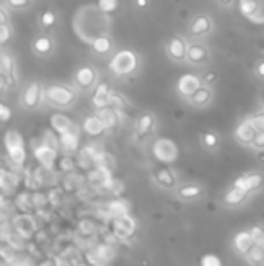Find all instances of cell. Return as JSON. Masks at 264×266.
<instances>
[{"label":"cell","mask_w":264,"mask_h":266,"mask_svg":"<svg viewBox=\"0 0 264 266\" xmlns=\"http://www.w3.org/2000/svg\"><path fill=\"white\" fill-rule=\"evenodd\" d=\"M152 179L157 187H161L163 190H176L179 181H177V176L172 169L169 167H163V169H156L152 172Z\"/></svg>","instance_id":"15"},{"label":"cell","mask_w":264,"mask_h":266,"mask_svg":"<svg viewBox=\"0 0 264 266\" xmlns=\"http://www.w3.org/2000/svg\"><path fill=\"white\" fill-rule=\"evenodd\" d=\"M248 197H250V192H246V190H242V189H239V187L232 185V189L226 190L225 196H222V203H225L226 207H232V209H235V207H241V204L245 203Z\"/></svg>","instance_id":"25"},{"label":"cell","mask_w":264,"mask_h":266,"mask_svg":"<svg viewBox=\"0 0 264 266\" xmlns=\"http://www.w3.org/2000/svg\"><path fill=\"white\" fill-rule=\"evenodd\" d=\"M264 2L260 0H241V13L250 20H255V22H264Z\"/></svg>","instance_id":"20"},{"label":"cell","mask_w":264,"mask_h":266,"mask_svg":"<svg viewBox=\"0 0 264 266\" xmlns=\"http://www.w3.org/2000/svg\"><path fill=\"white\" fill-rule=\"evenodd\" d=\"M257 127L252 124V120L250 118H246V120H242L241 124L235 127V139H237L241 145H246V147H252L253 139H255V134H257Z\"/></svg>","instance_id":"17"},{"label":"cell","mask_w":264,"mask_h":266,"mask_svg":"<svg viewBox=\"0 0 264 266\" xmlns=\"http://www.w3.org/2000/svg\"><path fill=\"white\" fill-rule=\"evenodd\" d=\"M40 266H58V264H56V261H54V262L53 261H47V262H44V264H40Z\"/></svg>","instance_id":"54"},{"label":"cell","mask_w":264,"mask_h":266,"mask_svg":"<svg viewBox=\"0 0 264 266\" xmlns=\"http://www.w3.org/2000/svg\"><path fill=\"white\" fill-rule=\"evenodd\" d=\"M250 120H252V124L257 127V131H264V109L262 111L253 112V114L250 116Z\"/></svg>","instance_id":"38"},{"label":"cell","mask_w":264,"mask_h":266,"mask_svg":"<svg viewBox=\"0 0 264 266\" xmlns=\"http://www.w3.org/2000/svg\"><path fill=\"white\" fill-rule=\"evenodd\" d=\"M8 20H9V16H8V6L2 4V8H0V24L8 22Z\"/></svg>","instance_id":"47"},{"label":"cell","mask_w":264,"mask_h":266,"mask_svg":"<svg viewBox=\"0 0 264 266\" xmlns=\"http://www.w3.org/2000/svg\"><path fill=\"white\" fill-rule=\"evenodd\" d=\"M82 129H84V132L89 136H100L107 131V125L104 124V120L100 118V114L96 112V114H91L85 118L84 124H82Z\"/></svg>","instance_id":"24"},{"label":"cell","mask_w":264,"mask_h":266,"mask_svg":"<svg viewBox=\"0 0 264 266\" xmlns=\"http://www.w3.org/2000/svg\"><path fill=\"white\" fill-rule=\"evenodd\" d=\"M80 145V132H64L60 134V149L67 154L74 152Z\"/></svg>","instance_id":"30"},{"label":"cell","mask_w":264,"mask_h":266,"mask_svg":"<svg viewBox=\"0 0 264 266\" xmlns=\"http://www.w3.org/2000/svg\"><path fill=\"white\" fill-rule=\"evenodd\" d=\"M212 100H214V91L208 84H203L187 101L195 109H205L212 104Z\"/></svg>","instance_id":"19"},{"label":"cell","mask_w":264,"mask_h":266,"mask_svg":"<svg viewBox=\"0 0 264 266\" xmlns=\"http://www.w3.org/2000/svg\"><path fill=\"white\" fill-rule=\"evenodd\" d=\"M203 187L197 185V183H185V185L177 187L176 189V196L179 197L181 201H195L203 196Z\"/></svg>","instance_id":"26"},{"label":"cell","mask_w":264,"mask_h":266,"mask_svg":"<svg viewBox=\"0 0 264 266\" xmlns=\"http://www.w3.org/2000/svg\"><path fill=\"white\" fill-rule=\"evenodd\" d=\"M107 210L112 214L114 217L118 216H125V214H129V203H127L125 199H112L111 203L107 204Z\"/></svg>","instance_id":"32"},{"label":"cell","mask_w":264,"mask_h":266,"mask_svg":"<svg viewBox=\"0 0 264 266\" xmlns=\"http://www.w3.org/2000/svg\"><path fill=\"white\" fill-rule=\"evenodd\" d=\"M0 118H2V121H9V118H11V109L8 107L6 104H0Z\"/></svg>","instance_id":"46"},{"label":"cell","mask_w":264,"mask_h":266,"mask_svg":"<svg viewBox=\"0 0 264 266\" xmlns=\"http://www.w3.org/2000/svg\"><path fill=\"white\" fill-rule=\"evenodd\" d=\"M91 101L96 109H101V107H107L111 105V96H112V89L107 81H98L94 89L91 91Z\"/></svg>","instance_id":"16"},{"label":"cell","mask_w":264,"mask_h":266,"mask_svg":"<svg viewBox=\"0 0 264 266\" xmlns=\"http://www.w3.org/2000/svg\"><path fill=\"white\" fill-rule=\"evenodd\" d=\"M156 127H157V120L156 116L152 112H143L139 116L138 120H136V125H134V139L138 143H143L150 138V136L156 132Z\"/></svg>","instance_id":"11"},{"label":"cell","mask_w":264,"mask_h":266,"mask_svg":"<svg viewBox=\"0 0 264 266\" xmlns=\"http://www.w3.org/2000/svg\"><path fill=\"white\" fill-rule=\"evenodd\" d=\"M109 69L114 76H132L139 69V56L130 49H119L109 60Z\"/></svg>","instance_id":"2"},{"label":"cell","mask_w":264,"mask_h":266,"mask_svg":"<svg viewBox=\"0 0 264 266\" xmlns=\"http://www.w3.org/2000/svg\"><path fill=\"white\" fill-rule=\"evenodd\" d=\"M16 181H18V177H16L15 174H9L8 170H4V172H2V183H4V190H6V192H8L9 185L16 187Z\"/></svg>","instance_id":"40"},{"label":"cell","mask_w":264,"mask_h":266,"mask_svg":"<svg viewBox=\"0 0 264 266\" xmlns=\"http://www.w3.org/2000/svg\"><path fill=\"white\" fill-rule=\"evenodd\" d=\"M210 47L203 42V40H192L188 42V51H187V62L190 66L203 67L207 64H210Z\"/></svg>","instance_id":"6"},{"label":"cell","mask_w":264,"mask_h":266,"mask_svg":"<svg viewBox=\"0 0 264 266\" xmlns=\"http://www.w3.org/2000/svg\"><path fill=\"white\" fill-rule=\"evenodd\" d=\"M252 149L253 151H262L264 149V131H259L255 134V139L252 143Z\"/></svg>","instance_id":"43"},{"label":"cell","mask_w":264,"mask_h":266,"mask_svg":"<svg viewBox=\"0 0 264 266\" xmlns=\"http://www.w3.org/2000/svg\"><path fill=\"white\" fill-rule=\"evenodd\" d=\"M62 167H64L65 170H69V169H73V163H69V158H65L64 163H62Z\"/></svg>","instance_id":"50"},{"label":"cell","mask_w":264,"mask_h":266,"mask_svg":"<svg viewBox=\"0 0 264 266\" xmlns=\"http://www.w3.org/2000/svg\"><path fill=\"white\" fill-rule=\"evenodd\" d=\"M136 230H138V223H136L134 217H130L129 214L114 217V234L118 235L119 239L127 241L130 239V237H134Z\"/></svg>","instance_id":"13"},{"label":"cell","mask_w":264,"mask_h":266,"mask_svg":"<svg viewBox=\"0 0 264 266\" xmlns=\"http://www.w3.org/2000/svg\"><path fill=\"white\" fill-rule=\"evenodd\" d=\"M98 254H100L98 257L104 261V259H111L112 255H114V252H112L111 247H100V248H98Z\"/></svg>","instance_id":"44"},{"label":"cell","mask_w":264,"mask_h":266,"mask_svg":"<svg viewBox=\"0 0 264 266\" xmlns=\"http://www.w3.org/2000/svg\"><path fill=\"white\" fill-rule=\"evenodd\" d=\"M250 232H252L255 243L264 244V228L262 227H252V228H250Z\"/></svg>","instance_id":"41"},{"label":"cell","mask_w":264,"mask_h":266,"mask_svg":"<svg viewBox=\"0 0 264 266\" xmlns=\"http://www.w3.org/2000/svg\"><path fill=\"white\" fill-rule=\"evenodd\" d=\"M245 259L250 266H264V244L253 243L252 248L245 254Z\"/></svg>","instance_id":"31"},{"label":"cell","mask_w":264,"mask_h":266,"mask_svg":"<svg viewBox=\"0 0 264 266\" xmlns=\"http://www.w3.org/2000/svg\"><path fill=\"white\" fill-rule=\"evenodd\" d=\"M201 85H203V80H201L197 74H183V76L177 80L176 91L183 100H188Z\"/></svg>","instance_id":"14"},{"label":"cell","mask_w":264,"mask_h":266,"mask_svg":"<svg viewBox=\"0 0 264 266\" xmlns=\"http://www.w3.org/2000/svg\"><path fill=\"white\" fill-rule=\"evenodd\" d=\"M91 49L92 53L96 54V56H111V54H114V40L111 38L109 35H101L98 36V38L94 40V42H91Z\"/></svg>","instance_id":"23"},{"label":"cell","mask_w":264,"mask_h":266,"mask_svg":"<svg viewBox=\"0 0 264 266\" xmlns=\"http://www.w3.org/2000/svg\"><path fill=\"white\" fill-rule=\"evenodd\" d=\"M46 101L53 107H71L76 101V91L64 84L49 85L46 87Z\"/></svg>","instance_id":"3"},{"label":"cell","mask_w":264,"mask_h":266,"mask_svg":"<svg viewBox=\"0 0 264 266\" xmlns=\"http://www.w3.org/2000/svg\"><path fill=\"white\" fill-rule=\"evenodd\" d=\"M11 266H33L29 259H13Z\"/></svg>","instance_id":"48"},{"label":"cell","mask_w":264,"mask_h":266,"mask_svg":"<svg viewBox=\"0 0 264 266\" xmlns=\"http://www.w3.org/2000/svg\"><path fill=\"white\" fill-rule=\"evenodd\" d=\"M74 29L84 42L91 44L98 36L107 35L109 15L100 9V6H85L74 16Z\"/></svg>","instance_id":"1"},{"label":"cell","mask_w":264,"mask_h":266,"mask_svg":"<svg viewBox=\"0 0 264 266\" xmlns=\"http://www.w3.org/2000/svg\"><path fill=\"white\" fill-rule=\"evenodd\" d=\"M6 149H8L9 159L13 161V165L20 167L26 161V149H24L22 136L16 131H13V129L6 134Z\"/></svg>","instance_id":"10"},{"label":"cell","mask_w":264,"mask_h":266,"mask_svg":"<svg viewBox=\"0 0 264 266\" xmlns=\"http://www.w3.org/2000/svg\"><path fill=\"white\" fill-rule=\"evenodd\" d=\"M257 152H259V154H257V158H259V161H260V163H264V149H262V151H257Z\"/></svg>","instance_id":"52"},{"label":"cell","mask_w":264,"mask_h":266,"mask_svg":"<svg viewBox=\"0 0 264 266\" xmlns=\"http://www.w3.org/2000/svg\"><path fill=\"white\" fill-rule=\"evenodd\" d=\"M9 38H11V26H9V22L0 24V44H8Z\"/></svg>","instance_id":"39"},{"label":"cell","mask_w":264,"mask_h":266,"mask_svg":"<svg viewBox=\"0 0 264 266\" xmlns=\"http://www.w3.org/2000/svg\"><path fill=\"white\" fill-rule=\"evenodd\" d=\"M262 109H264V96H262Z\"/></svg>","instance_id":"56"},{"label":"cell","mask_w":264,"mask_h":266,"mask_svg":"<svg viewBox=\"0 0 264 266\" xmlns=\"http://www.w3.org/2000/svg\"><path fill=\"white\" fill-rule=\"evenodd\" d=\"M0 84L4 93L9 91V87L16 85V62L6 51H2L0 54Z\"/></svg>","instance_id":"8"},{"label":"cell","mask_w":264,"mask_h":266,"mask_svg":"<svg viewBox=\"0 0 264 266\" xmlns=\"http://www.w3.org/2000/svg\"><path fill=\"white\" fill-rule=\"evenodd\" d=\"M214 31V20L208 13H197L188 22V35L194 40H203Z\"/></svg>","instance_id":"5"},{"label":"cell","mask_w":264,"mask_h":266,"mask_svg":"<svg viewBox=\"0 0 264 266\" xmlns=\"http://www.w3.org/2000/svg\"><path fill=\"white\" fill-rule=\"evenodd\" d=\"M98 6H100V9L104 13L111 15V13H114L119 8V0H98Z\"/></svg>","instance_id":"35"},{"label":"cell","mask_w":264,"mask_h":266,"mask_svg":"<svg viewBox=\"0 0 264 266\" xmlns=\"http://www.w3.org/2000/svg\"><path fill=\"white\" fill-rule=\"evenodd\" d=\"M253 243H255V239H253V235H252V232H250V230L237 232V234H235V237H234L235 252H239V254H242V255H245L246 252L252 248Z\"/></svg>","instance_id":"29"},{"label":"cell","mask_w":264,"mask_h":266,"mask_svg":"<svg viewBox=\"0 0 264 266\" xmlns=\"http://www.w3.org/2000/svg\"><path fill=\"white\" fill-rule=\"evenodd\" d=\"M31 2H33V0H4V4L8 6L9 9H15V11L29 8Z\"/></svg>","instance_id":"37"},{"label":"cell","mask_w":264,"mask_h":266,"mask_svg":"<svg viewBox=\"0 0 264 266\" xmlns=\"http://www.w3.org/2000/svg\"><path fill=\"white\" fill-rule=\"evenodd\" d=\"M51 125H53V129L58 134H64V132H80V127L74 121H71L65 114H53L51 116Z\"/></svg>","instance_id":"27"},{"label":"cell","mask_w":264,"mask_h":266,"mask_svg":"<svg viewBox=\"0 0 264 266\" xmlns=\"http://www.w3.org/2000/svg\"><path fill=\"white\" fill-rule=\"evenodd\" d=\"M207 81H215V76H212V73H208V76H207Z\"/></svg>","instance_id":"55"},{"label":"cell","mask_w":264,"mask_h":266,"mask_svg":"<svg viewBox=\"0 0 264 266\" xmlns=\"http://www.w3.org/2000/svg\"><path fill=\"white\" fill-rule=\"evenodd\" d=\"M111 105H112V107H116V109H119V111H121V109L127 105V101L121 98V94H118V93H114V91H112V96H111Z\"/></svg>","instance_id":"42"},{"label":"cell","mask_w":264,"mask_h":266,"mask_svg":"<svg viewBox=\"0 0 264 266\" xmlns=\"http://www.w3.org/2000/svg\"><path fill=\"white\" fill-rule=\"evenodd\" d=\"M152 154L161 163H174L177 159V154H179V149L172 139L157 138L152 143Z\"/></svg>","instance_id":"7"},{"label":"cell","mask_w":264,"mask_h":266,"mask_svg":"<svg viewBox=\"0 0 264 266\" xmlns=\"http://www.w3.org/2000/svg\"><path fill=\"white\" fill-rule=\"evenodd\" d=\"M187 51H188V42L183 38V36L176 35L165 44V53L167 56L172 60V62H187Z\"/></svg>","instance_id":"12"},{"label":"cell","mask_w":264,"mask_h":266,"mask_svg":"<svg viewBox=\"0 0 264 266\" xmlns=\"http://www.w3.org/2000/svg\"><path fill=\"white\" fill-rule=\"evenodd\" d=\"M215 2H217L221 8H232V6H234V0H215Z\"/></svg>","instance_id":"49"},{"label":"cell","mask_w":264,"mask_h":266,"mask_svg":"<svg viewBox=\"0 0 264 266\" xmlns=\"http://www.w3.org/2000/svg\"><path fill=\"white\" fill-rule=\"evenodd\" d=\"M253 73H255V76L259 78V80L264 81V58L255 64V67H253Z\"/></svg>","instance_id":"45"},{"label":"cell","mask_w":264,"mask_h":266,"mask_svg":"<svg viewBox=\"0 0 264 266\" xmlns=\"http://www.w3.org/2000/svg\"><path fill=\"white\" fill-rule=\"evenodd\" d=\"M100 81V74L92 66H84L74 73L73 76V85L78 91H92Z\"/></svg>","instance_id":"9"},{"label":"cell","mask_w":264,"mask_h":266,"mask_svg":"<svg viewBox=\"0 0 264 266\" xmlns=\"http://www.w3.org/2000/svg\"><path fill=\"white\" fill-rule=\"evenodd\" d=\"M264 183V176L259 172H248V174H242L239 176L237 179L234 181V187H239V189L246 190V192H255L257 189H260Z\"/></svg>","instance_id":"18"},{"label":"cell","mask_w":264,"mask_h":266,"mask_svg":"<svg viewBox=\"0 0 264 266\" xmlns=\"http://www.w3.org/2000/svg\"><path fill=\"white\" fill-rule=\"evenodd\" d=\"M98 114H100V118L104 120V124L107 125V131L109 129L118 127L119 120H121V111L116 109V107H112V105H107V107L98 109Z\"/></svg>","instance_id":"28"},{"label":"cell","mask_w":264,"mask_h":266,"mask_svg":"<svg viewBox=\"0 0 264 266\" xmlns=\"http://www.w3.org/2000/svg\"><path fill=\"white\" fill-rule=\"evenodd\" d=\"M147 4H149V0H136V6H138V8H145Z\"/></svg>","instance_id":"51"},{"label":"cell","mask_w":264,"mask_h":266,"mask_svg":"<svg viewBox=\"0 0 264 266\" xmlns=\"http://www.w3.org/2000/svg\"><path fill=\"white\" fill-rule=\"evenodd\" d=\"M201 143H203L205 149H208V151H214V149H217V147H219V136L215 134V132L208 131V132H205V134L201 136Z\"/></svg>","instance_id":"33"},{"label":"cell","mask_w":264,"mask_h":266,"mask_svg":"<svg viewBox=\"0 0 264 266\" xmlns=\"http://www.w3.org/2000/svg\"><path fill=\"white\" fill-rule=\"evenodd\" d=\"M54 47H56V44H54V40L51 38L49 35H38L35 40H33V44H31L33 53L40 58L51 56V54L54 53Z\"/></svg>","instance_id":"22"},{"label":"cell","mask_w":264,"mask_h":266,"mask_svg":"<svg viewBox=\"0 0 264 266\" xmlns=\"http://www.w3.org/2000/svg\"><path fill=\"white\" fill-rule=\"evenodd\" d=\"M201 266H222V261L215 254H205L199 261Z\"/></svg>","instance_id":"36"},{"label":"cell","mask_w":264,"mask_h":266,"mask_svg":"<svg viewBox=\"0 0 264 266\" xmlns=\"http://www.w3.org/2000/svg\"><path fill=\"white\" fill-rule=\"evenodd\" d=\"M46 101V89L42 87L40 81H31L20 93V107L26 111H35Z\"/></svg>","instance_id":"4"},{"label":"cell","mask_w":264,"mask_h":266,"mask_svg":"<svg viewBox=\"0 0 264 266\" xmlns=\"http://www.w3.org/2000/svg\"><path fill=\"white\" fill-rule=\"evenodd\" d=\"M38 24L42 29H51V27H54V24H56V15H54V11H51V9L44 11L42 15H40Z\"/></svg>","instance_id":"34"},{"label":"cell","mask_w":264,"mask_h":266,"mask_svg":"<svg viewBox=\"0 0 264 266\" xmlns=\"http://www.w3.org/2000/svg\"><path fill=\"white\" fill-rule=\"evenodd\" d=\"M35 158L38 159V163L44 169H53L54 161H56V149L40 141L38 145H35Z\"/></svg>","instance_id":"21"},{"label":"cell","mask_w":264,"mask_h":266,"mask_svg":"<svg viewBox=\"0 0 264 266\" xmlns=\"http://www.w3.org/2000/svg\"><path fill=\"white\" fill-rule=\"evenodd\" d=\"M56 264H58V266H71L69 262H65L64 259H58V261H56Z\"/></svg>","instance_id":"53"}]
</instances>
